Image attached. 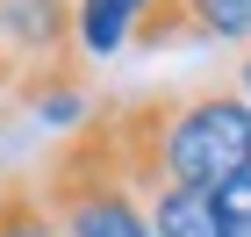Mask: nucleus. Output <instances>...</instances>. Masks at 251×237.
Here are the masks:
<instances>
[{"label":"nucleus","mask_w":251,"mask_h":237,"mask_svg":"<svg viewBox=\"0 0 251 237\" xmlns=\"http://www.w3.org/2000/svg\"><path fill=\"white\" fill-rule=\"evenodd\" d=\"M179 36H201V22H194V7L187 0H144V15H136V51H165V43H179Z\"/></svg>","instance_id":"7"},{"label":"nucleus","mask_w":251,"mask_h":237,"mask_svg":"<svg viewBox=\"0 0 251 237\" xmlns=\"http://www.w3.org/2000/svg\"><path fill=\"white\" fill-rule=\"evenodd\" d=\"M237 94L251 101V43H244V65H237Z\"/></svg>","instance_id":"10"},{"label":"nucleus","mask_w":251,"mask_h":237,"mask_svg":"<svg viewBox=\"0 0 251 237\" xmlns=\"http://www.w3.org/2000/svg\"><path fill=\"white\" fill-rule=\"evenodd\" d=\"M201 36H223V43H251V0H187Z\"/></svg>","instance_id":"8"},{"label":"nucleus","mask_w":251,"mask_h":237,"mask_svg":"<svg viewBox=\"0 0 251 237\" xmlns=\"http://www.w3.org/2000/svg\"><path fill=\"white\" fill-rule=\"evenodd\" d=\"M0 51L15 58V101H36L50 122L79 108V0H0Z\"/></svg>","instance_id":"2"},{"label":"nucleus","mask_w":251,"mask_h":237,"mask_svg":"<svg viewBox=\"0 0 251 237\" xmlns=\"http://www.w3.org/2000/svg\"><path fill=\"white\" fill-rule=\"evenodd\" d=\"M0 94H15V58L0 51Z\"/></svg>","instance_id":"11"},{"label":"nucleus","mask_w":251,"mask_h":237,"mask_svg":"<svg viewBox=\"0 0 251 237\" xmlns=\"http://www.w3.org/2000/svg\"><path fill=\"white\" fill-rule=\"evenodd\" d=\"M215 216H223V237H251V173L215 187Z\"/></svg>","instance_id":"9"},{"label":"nucleus","mask_w":251,"mask_h":237,"mask_svg":"<svg viewBox=\"0 0 251 237\" xmlns=\"http://www.w3.org/2000/svg\"><path fill=\"white\" fill-rule=\"evenodd\" d=\"M144 209H151V230L158 237H223L215 187H158Z\"/></svg>","instance_id":"4"},{"label":"nucleus","mask_w":251,"mask_h":237,"mask_svg":"<svg viewBox=\"0 0 251 237\" xmlns=\"http://www.w3.org/2000/svg\"><path fill=\"white\" fill-rule=\"evenodd\" d=\"M251 173V101L237 86L173 94L165 115V187H223Z\"/></svg>","instance_id":"3"},{"label":"nucleus","mask_w":251,"mask_h":237,"mask_svg":"<svg viewBox=\"0 0 251 237\" xmlns=\"http://www.w3.org/2000/svg\"><path fill=\"white\" fill-rule=\"evenodd\" d=\"M136 15H144V0H79V43L108 58L136 36Z\"/></svg>","instance_id":"5"},{"label":"nucleus","mask_w":251,"mask_h":237,"mask_svg":"<svg viewBox=\"0 0 251 237\" xmlns=\"http://www.w3.org/2000/svg\"><path fill=\"white\" fill-rule=\"evenodd\" d=\"M36 194L58 223V237H158L144 194L129 187L115 158V130H108V108H94L86 122H72L50 151L36 158Z\"/></svg>","instance_id":"1"},{"label":"nucleus","mask_w":251,"mask_h":237,"mask_svg":"<svg viewBox=\"0 0 251 237\" xmlns=\"http://www.w3.org/2000/svg\"><path fill=\"white\" fill-rule=\"evenodd\" d=\"M0 237H58V223H50V209H43L29 173L0 180Z\"/></svg>","instance_id":"6"}]
</instances>
